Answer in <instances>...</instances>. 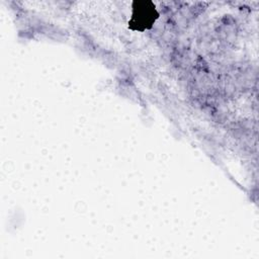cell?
<instances>
[{
  "mask_svg": "<svg viewBox=\"0 0 259 259\" xmlns=\"http://www.w3.org/2000/svg\"><path fill=\"white\" fill-rule=\"evenodd\" d=\"M159 18V12L154 2L150 0H138L132 4V15L128 20V28L144 31L153 27Z\"/></svg>",
  "mask_w": 259,
  "mask_h": 259,
  "instance_id": "1",
  "label": "cell"
}]
</instances>
